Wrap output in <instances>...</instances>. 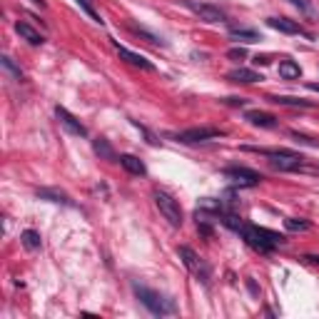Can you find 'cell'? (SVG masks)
Segmentation results:
<instances>
[{
	"label": "cell",
	"mask_w": 319,
	"mask_h": 319,
	"mask_svg": "<svg viewBox=\"0 0 319 319\" xmlns=\"http://www.w3.org/2000/svg\"><path fill=\"white\" fill-rule=\"evenodd\" d=\"M132 289H135V297H137L155 317H172V314L180 312L177 304H175V299L160 294V292H155V289H150V287H145V285H132Z\"/></svg>",
	"instance_id": "6da1fadb"
},
{
	"label": "cell",
	"mask_w": 319,
	"mask_h": 319,
	"mask_svg": "<svg viewBox=\"0 0 319 319\" xmlns=\"http://www.w3.org/2000/svg\"><path fill=\"white\" fill-rule=\"evenodd\" d=\"M239 234H242V239H247V245L259 250V252H272L277 245L285 242L282 234L277 232H269V229H262V227H252V224H242V229H239Z\"/></svg>",
	"instance_id": "7a4b0ae2"
},
{
	"label": "cell",
	"mask_w": 319,
	"mask_h": 319,
	"mask_svg": "<svg viewBox=\"0 0 319 319\" xmlns=\"http://www.w3.org/2000/svg\"><path fill=\"white\" fill-rule=\"evenodd\" d=\"M252 152H259L264 157H269V165L279 172H292V170H299L304 157L299 152H292V150H269V147H247Z\"/></svg>",
	"instance_id": "3957f363"
},
{
	"label": "cell",
	"mask_w": 319,
	"mask_h": 319,
	"mask_svg": "<svg viewBox=\"0 0 319 319\" xmlns=\"http://www.w3.org/2000/svg\"><path fill=\"white\" fill-rule=\"evenodd\" d=\"M152 197H155L157 210L162 212V217H165L172 227H182V210H180V202H177V199H175L170 192H165V190H155Z\"/></svg>",
	"instance_id": "277c9868"
},
{
	"label": "cell",
	"mask_w": 319,
	"mask_h": 319,
	"mask_svg": "<svg viewBox=\"0 0 319 319\" xmlns=\"http://www.w3.org/2000/svg\"><path fill=\"white\" fill-rule=\"evenodd\" d=\"M177 255H180V259L185 262V267H187V269H190L197 279H202L205 285L210 282V274H212V272H210V264H207L202 257H199L192 247L182 245V247H177Z\"/></svg>",
	"instance_id": "5b68a950"
},
{
	"label": "cell",
	"mask_w": 319,
	"mask_h": 319,
	"mask_svg": "<svg viewBox=\"0 0 319 319\" xmlns=\"http://www.w3.org/2000/svg\"><path fill=\"white\" fill-rule=\"evenodd\" d=\"M185 5H187L199 20H205V23H224V20H227L224 10H220L217 5H210V3H194V0H185Z\"/></svg>",
	"instance_id": "8992f818"
},
{
	"label": "cell",
	"mask_w": 319,
	"mask_h": 319,
	"mask_svg": "<svg viewBox=\"0 0 319 319\" xmlns=\"http://www.w3.org/2000/svg\"><path fill=\"white\" fill-rule=\"evenodd\" d=\"M224 177H229L239 187H257L262 182V175L250 167H224Z\"/></svg>",
	"instance_id": "52a82bcc"
},
{
	"label": "cell",
	"mask_w": 319,
	"mask_h": 319,
	"mask_svg": "<svg viewBox=\"0 0 319 319\" xmlns=\"http://www.w3.org/2000/svg\"><path fill=\"white\" fill-rule=\"evenodd\" d=\"M55 115H58V120H60V125L70 132V135H75V137H85L88 135V128L83 125V123H80V120L75 117V115H70L65 107H55Z\"/></svg>",
	"instance_id": "ba28073f"
},
{
	"label": "cell",
	"mask_w": 319,
	"mask_h": 319,
	"mask_svg": "<svg viewBox=\"0 0 319 319\" xmlns=\"http://www.w3.org/2000/svg\"><path fill=\"white\" fill-rule=\"evenodd\" d=\"M215 137H220V130H215V128H190V130L175 135V140H180V142H205V140H215Z\"/></svg>",
	"instance_id": "9c48e42d"
},
{
	"label": "cell",
	"mask_w": 319,
	"mask_h": 319,
	"mask_svg": "<svg viewBox=\"0 0 319 319\" xmlns=\"http://www.w3.org/2000/svg\"><path fill=\"white\" fill-rule=\"evenodd\" d=\"M115 50L120 53V58H125L130 65H135V67H140V70H147V72H152L155 70V65L145 58V55H140V53H132L130 48H125V45H120V43H115Z\"/></svg>",
	"instance_id": "30bf717a"
},
{
	"label": "cell",
	"mask_w": 319,
	"mask_h": 319,
	"mask_svg": "<svg viewBox=\"0 0 319 319\" xmlns=\"http://www.w3.org/2000/svg\"><path fill=\"white\" fill-rule=\"evenodd\" d=\"M267 25L274 28V30H279V32H287V35H297V32H299V35H307L299 23L287 20V18H267Z\"/></svg>",
	"instance_id": "8fae6325"
},
{
	"label": "cell",
	"mask_w": 319,
	"mask_h": 319,
	"mask_svg": "<svg viewBox=\"0 0 319 319\" xmlns=\"http://www.w3.org/2000/svg\"><path fill=\"white\" fill-rule=\"evenodd\" d=\"M93 150H95V155H97L100 160H110V162H120V157H117L115 147H112V145H110V140H105V137H95V140H93Z\"/></svg>",
	"instance_id": "7c38bea8"
},
{
	"label": "cell",
	"mask_w": 319,
	"mask_h": 319,
	"mask_svg": "<svg viewBox=\"0 0 319 319\" xmlns=\"http://www.w3.org/2000/svg\"><path fill=\"white\" fill-rule=\"evenodd\" d=\"M227 80H232V83H245V85H252V83H259L262 75L250 70V67H237L232 72H227Z\"/></svg>",
	"instance_id": "4fadbf2b"
},
{
	"label": "cell",
	"mask_w": 319,
	"mask_h": 319,
	"mask_svg": "<svg viewBox=\"0 0 319 319\" xmlns=\"http://www.w3.org/2000/svg\"><path fill=\"white\" fill-rule=\"evenodd\" d=\"M15 32H18L23 40H28L30 45H43V43H45V37L40 35L35 28H30L28 23H23V20H18V23H15Z\"/></svg>",
	"instance_id": "5bb4252c"
},
{
	"label": "cell",
	"mask_w": 319,
	"mask_h": 319,
	"mask_svg": "<svg viewBox=\"0 0 319 319\" xmlns=\"http://www.w3.org/2000/svg\"><path fill=\"white\" fill-rule=\"evenodd\" d=\"M247 120L252 125H257V128H277V117L269 115V112H262V110H250Z\"/></svg>",
	"instance_id": "9a60e30c"
},
{
	"label": "cell",
	"mask_w": 319,
	"mask_h": 319,
	"mask_svg": "<svg viewBox=\"0 0 319 319\" xmlns=\"http://www.w3.org/2000/svg\"><path fill=\"white\" fill-rule=\"evenodd\" d=\"M120 165H123L130 175H145L147 172L145 162L140 157H135V155H120Z\"/></svg>",
	"instance_id": "2e32d148"
},
{
	"label": "cell",
	"mask_w": 319,
	"mask_h": 319,
	"mask_svg": "<svg viewBox=\"0 0 319 319\" xmlns=\"http://www.w3.org/2000/svg\"><path fill=\"white\" fill-rule=\"evenodd\" d=\"M37 197H40V199H48V202L72 205V202H70V197H67L63 190H58V187H43V190H37Z\"/></svg>",
	"instance_id": "e0dca14e"
},
{
	"label": "cell",
	"mask_w": 319,
	"mask_h": 319,
	"mask_svg": "<svg viewBox=\"0 0 319 319\" xmlns=\"http://www.w3.org/2000/svg\"><path fill=\"white\" fill-rule=\"evenodd\" d=\"M279 77L285 80H299L302 77V67L294 60H282L279 63Z\"/></svg>",
	"instance_id": "ac0fdd59"
},
{
	"label": "cell",
	"mask_w": 319,
	"mask_h": 319,
	"mask_svg": "<svg viewBox=\"0 0 319 319\" xmlns=\"http://www.w3.org/2000/svg\"><path fill=\"white\" fill-rule=\"evenodd\" d=\"M20 242H23V247H25V250L35 252V250H40V245H43V239H40V232H35V229H25V232L20 234Z\"/></svg>",
	"instance_id": "d6986e66"
},
{
	"label": "cell",
	"mask_w": 319,
	"mask_h": 319,
	"mask_svg": "<svg viewBox=\"0 0 319 319\" xmlns=\"http://www.w3.org/2000/svg\"><path fill=\"white\" fill-rule=\"evenodd\" d=\"M269 102L274 105H287V107H312L309 100H302V97H289V95H277V97H269Z\"/></svg>",
	"instance_id": "ffe728a7"
},
{
	"label": "cell",
	"mask_w": 319,
	"mask_h": 319,
	"mask_svg": "<svg viewBox=\"0 0 319 319\" xmlns=\"http://www.w3.org/2000/svg\"><path fill=\"white\" fill-rule=\"evenodd\" d=\"M229 35L234 40H247V43H255V40H259V32L252 30V28H229Z\"/></svg>",
	"instance_id": "44dd1931"
},
{
	"label": "cell",
	"mask_w": 319,
	"mask_h": 319,
	"mask_svg": "<svg viewBox=\"0 0 319 319\" xmlns=\"http://www.w3.org/2000/svg\"><path fill=\"white\" fill-rule=\"evenodd\" d=\"M0 65H3V70L13 77V80H23V70L13 63V58H8V55H3V58H0Z\"/></svg>",
	"instance_id": "7402d4cb"
},
{
	"label": "cell",
	"mask_w": 319,
	"mask_h": 319,
	"mask_svg": "<svg viewBox=\"0 0 319 319\" xmlns=\"http://www.w3.org/2000/svg\"><path fill=\"white\" fill-rule=\"evenodd\" d=\"M285 227H287L289 232H307V229H309V222L302 220V217H287V220H285Z\"/></svg>",
	"instance_id": "603a6c76"
},
{
	"label": "cell",
	"mask_w": 319,
	"mask_h": 319,
	"mask_svg": "<svg viewBox=\"0 0 319 319\" xmlns=\"http://www.w3.org/2000/svg\"><path fill=\"white\" fill-rule=\"evenodd\" d=\"M75 3H77L80 8H83V10H85V13H88V15H90V18H93L95 23H102V18H100V15L95 13V8L90 5V0H75Z\"/></svg>",
	"instance_id": "cb8c5ba5"
},
{
	"label": "cell",
	"mask_w": 319,
	"mask_h": 319,
	"mask_svg": "<svg viewBox=\"0 0 319 319\" xmlns=\"http://www.w3.org/2000/svg\"><path fill=\"white\" fill-rule=\"evenodd\" d=\"M227 58L234 60V63H239V60L247 58V50H245V48H229V50H227Z\"/></svg>",
	"instance_id": "d4e9b609"
},
{
	"label": "cell",
	"mask_w": 319,
	"mask_h": 319,
	"mask_svg": "<svg viewBox=\"0 0 319 319\" xmlns=\"http://www.w3.org/2000/svg\"><path fill=\"white\" fill-rule=\"evenodd\" d=\"M292 137H294L297 142H304V145H309V147H317V140H312V137H307V135H299V132H294V130H292Z\"/></svg>",
	"instance_id": "484cf974"
},
{
	"label": "cell",
	"mask_w": 319,
	"mask_h": 319,
	"mask_svg": "<svg viewBox=\"0 0 319 319\" xmlns=\"http://www.w3.org/2000/svg\"><path fill=\"white\" fill-rule=\"evenodd\" d=\"M289 3L297 5L302 13H312V3H309V0H289Z\"/></svg>",
	"instance_id": "4316f807"
},
{
	"label": "cell",
	"mask_w": 319,
	"mask_h": 319,
	"mask_svg": "<svg viewBox=\"0 0 319 319\" xmlns=\"http://www.w3.org/2000/svg\"><path fill=\"white\" fill-rule=\"evenodd\" d=\"M224 102H227V105H232V107H242V105H247V100H245V97H224Z\"/></svg>",
	"instance_id": "83f0119b"
},
{
	"label": "cell",
	"mask_w": 319,
	"mask_h": 319,
	"mask_svg": "<svg viewBox=\"0 0 319 319\" xmlns=\"http://www.w3.org/2000/svg\"><path fill=\"white\" fill-rule=\"evenodd\" d=\"M255 63H257V65H269V55H257Z\"/></svg>",
	"instance_id": "f1b7e54d"
},
{
	"label": "cell",
	"mask_w": 319,
	"mask_h": 319,
	"mask_svg": "<svg viewBox=\"0 0 319 319\" xmlns=\"http://www.w3.org/2000/svg\"><path fill=\"white\" fill-rule=\"evenodd\" d=\"M247 287H250V292H252L255 297L259 294V289H257V285H255V279H247Z\"/></svg>",
	"instance_id": "f546056e"
},
{
	"label": "cell",
	"mask_w": 319,
	"mask_h": 319,
	"mask_svg": "<svg viewBox=\"0 0 319 319\" xmlns=\"http://www.w3.org/2000/svg\"><path fill=\"white\" fill-rule=\"evenodd\" d=\"M307 262H312V264H319V257H317V255H307Z\"/></svg>",
	"instance_id": "4dcf8cb0"
},
{
	"label": "cell",
	"mask_w": 319,
	"mask_h": 319,
	"mask_svg": "<svg viewBox=\"0 0 319 319\" xmlns=\"http://www.w3.org/2000/svg\"><path fill=\"white\" fill-rule=\"evenodd\" d=\"M309 90H314V93H319V83H309Z\"/></svg>",
	"instance_id": "1f68e13d"
},
{
	"label": "cell",
	"mask_w": 319,
	"mask_h": 319,
	"mask_svg": "<svg viewBox=\"0 0 319 319\" xmlns=\"http://www.w3.org/2000/svg\"><path fill=\"white\" fill-rule=\"evenodd\" d=\"M30 3H35V5H40V8H45V0H30Z\"/></svg>",
	"instance_id": "d6a6232c"
}]
</instances>
